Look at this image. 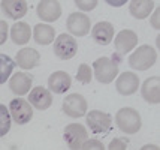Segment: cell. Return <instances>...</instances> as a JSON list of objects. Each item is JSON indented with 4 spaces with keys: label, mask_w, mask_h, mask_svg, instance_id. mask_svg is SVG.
Segmentation results:
<instances>
[{
    "label": "cell",
    "mask_w": 160,
    "mask_h": 150,
    "mask_svg": "<svg viewBox=\"0 0 160 150\" xmlns=\"http://www.w3.org/2000/svg\"><path fill=\"white\" fill-rule=\"evenodd\" d=\"M82 150H103L105 146L98 140H85L82 144Z\"/></svg>",
    "instance_id": "obj_27"
},
{
    "label": "cell",
    "mask_w": 160,
    "mask_h": 150,
    "mask_svg": "<svg viewBox=\"0 0 160 150\" xmlns=\"http://www.w3.org/2000/svg\"><path fill=\"white\" fill-rule=\"evenodd\" d=\"M28 102L36 108V110H47V108L51 107V104H52V95L49 92L48 89H45V87H35L32 92L28 93Z\"/></svg>",
    "instance_id": "obj_13"
},
{
    "label": "cell",
    "mask_w": 160,
    "mask_h": 150,
    "mask_svg": "<svg viewBox=\"0 0 160 150\" xmlns=\"http://www.w3.org/2000/svg\"><path fill=\"white\" fill-rule=\"evenodd\" d=\"M39 60H41V56L35 48H22L15 56L17 65L22 69H33L39 65Z\"/></svg>",
    "instance_id": "obj_18"
},
{
    "label": "cell",
    "mask_w": 160,
    "mask_h": 150,
    "mask_svg": "<svg viewBox=\"0 0 160 150\" xmlns=\"http://www.w3.org/2000/svg\"><path fill=\"white\" fill-rule=\"evenodd\" d=\"M66 26H68L69 32L73 36H85L90 32L91 23H90V18L85 14H82V12H73V14L69 15V18L66 21Z\"/></svg>",
    "instance_id": "obj_10"
},
{
    "label": "cell",
    "mask_w": 160,
    "mask_h": 150,
    "mask_svg": "<svg viewBox=\"0 0 160 150\" xmlns=\"http://www.w3.org/2000/svg\"><path fill=\"white\" fill-rule=\"evenodd\" d=\"M54 53L62 60H70L78 53L77 41L68 33H62L54 42Z\"/></svg>",
    "instance_id": "obj_4"
},
{
    "label": "cell",
    "mask_w": 160,
    "mask_h": 150,
    "mask_svg": "<svg viewBox=\"0 0 160 150\" xmlns=\"http://www.w3.org/2000/svg\"><path fill=\"white\" fill-rule=\"evenodd\" d=\"M62 108L66 116H69L72 119H79L87 111V101H85V98H84L82 95L72 93V95L64 98Z\"/></svg>",
    "instance_id": "obj_5"
},
{
    "label": "cell",
    "mask_w": 160,
    "mask_h": 150,
    "mask_svg": "<svg viewBox=\"0 0 160 150\" xmlns=\"http://www.w3.org/2000/svg\"><path fill=\"white\" fill-rule=\"evenodd\" d=\"M91 78H93V71L88 65L82 63L79 68H78V74H77V80L81 83V84H88L91 83Z\"/></svg>",
    "instance_id": "obj_25"
},
{
    "label": "cell",
    "mask_w": 160,
    "mask_h": 150,
    "mask_svg": "<svg viewBox=\"0 0 160 150\" xmlns=\"http://www.w3.org/2000/svg\"><path fill=\"white\" fill-rule=\"evenodd\" d=\"M32 84H33V77L30 74H26V72H18L9 80L11 90H12V93L18 95V96H22V95L30 92Z\"/></svg>",
    "instance_id": "obj_16"
},
{
    "label": "cell",
    "mask_w": 160,
    "mask_h": 150,
    "mask_svg": "<svg viewBox=\"0 0 160 150\" xmlns=\"http://www.w3.org/2000/svg\"><path fill=\"white\" fill-rule=\"evenodd\" d=\"M0 26H2V39H0V42L3 44L5 41H6V38H8V23L2 21L0 23Z\"/></svg>",
    "instance_id": "obj_29"
},
{
    "label": "cell",
    "mask_w": 160,
    "mask_h": 150,
    "mask_svg": "<svg viewBox=\"0 0 160 150\" xmlns=\"http://www.w3.org/2000/svg\"><path fill=\"white\" fill-rule=\"evenodd\" d=\"M63 138H64L66 144L69 146V149H81L84 141L87 140V129L79 123H72V125L64 128Z\"/></svg>",
    "instance_id": "obj_7"
},
{
    "label": "cell",
    "mask_w": 160,
    "mask_h": 150,
    "mask_svg": "<svg viewBox=\"0 0 160 150\" xmlns=\"http://www.w3.org/2000/svg\"><path fill=\"white\" fill-rule=\"evenodd\" d=\"M109 149L111 150H124L127 149V140H121V138H115L112 140L111 144H109Z\"/></svg>",
    "instance_id": "obj_28"
},
{
    "label": "cell",
    "mask_w": 160,
    "mask_h": 150,
    "mask_svg": "<svg viewBox=\"0 0 160 150\" xmlns=\"http://www.w3.org/2000/svg\"><path fill=\"white\" fill-rule=\"evenodd\" d=\"M70 83H72V80H70L69 74L64 71L54 72V74L49 75V78H48L49 90L57 93V95H63V93L68 92L70 87Z\"/></svg>",
    "instance_id": "obj_15"
},
{
    "label": "cell",
    "mask_w": 160,
    "mask_h": 150,
    "mask_svg": "<svg viewBox=\"0 0 160 150\" xmlns=\"http://www.w3.org/2000/svg\"><path fill=\"white\" fill-rule=\"evenodd\" d=\"M91 36L94 39V42L99 45H108L114 39V27L111 23L108 21H100L94 24Z\"/></svg>",
    "instance_id": "obj_17"
},
{
    "label": "cell",
    "mask_w": 160,
    "mask_h": 150,
    "mask_svg": "<svg viewBox=\"0 0 160 150\" xmlns=\"http://www.w3.org/2000/svg\"><path fill=\"white\" fill-rule=\"evenodd\" d=\"M87 125L93 134H105L111 128V116L99 110H93L87 114Z\"/></svg>",
    "instance_id": "obj_8"
},
{
    "label": "cell",
    "mask_w": 160,
    "mask_h": 150,
    "mask_svg": "<svg viewBox=\"0 0 160 150\" xmlns=\"http://www.w3.org/2000/svg\"><path fill=\"white\" fill-rule=\"evenodd\" d=\"M141 95L148 104H159L160 102V78L150 77L142 83Z\"/></svg>",
    "instance_id": "obj_14"
},
{
    "label": "cell",
    "mask_w": 160,
    "mask_h": 150,
    "mask_svg": "<svg viewBox=\"0 0 160 150\" xmlns=\"http://www.w3.org/2000/svg\"><path fill=\"white\" fill-rule=\"evenodd\" d=\"M154 8L153 0H132L129 5V12L138 20H144L151 14Z\"/></svg>",
    "instance_id": "obj_20"
},
{
    "label": "cell",
    "mask_w": 160,
    "mask_h": 150,
    "mask_svg": "<svg viewBox=\"0 0 160 150\" xmlns=\"http://www.w3.org/2000/svg\"><path fill=\"white\" fill-rule=\"evenodd\" d=\"M0 122H2V128H0V137L6 135L11 129V116L8 111L6 105H0Z\"/></svg>",
    "instance_id": "obj_24"
},
{
    "label": "cell",
    "mask_w": 160,
    "mask_h": 150,
    "mask_svg": "<svg viewBox=\"0 0 160 150\" xmlns=\"http://www.w3.org/2000/svg\"><path fill=\"white\" fill-rule=\"evenodd\" d=\"M14 60L9 57V56H6V54H2L0 56V83L3 84V83H6L8 78H9V75H11V72H12V69H14Z\"/></svg>",
    "instance_id": "obj_23"
},
{
    "label": "cell",
    "mask_w": 160,
    "mask_h": 150,
    "mask_svg": "<svg viewBox=\"0 0 160 150\" xmlns=\"http://www.w3.org/2000/svg\"><path fill=\"white\" fill-rule=\"evenodd\" d=\"M114 44H115V50L118 54H127L129 51H132L136 44H138V36L133 30H129V29H124L121 30L117 38L114 39Z\"/></svg>",
    "instance_id": "obj_11"
},
{
    "label": "cell",
    "mask_w": 160,
    "mask_h": 150,
    "mask_svg": "<svg viewBox=\"0 0 160 150\" xmlns=\"http://www.w3.org/2000/svg\"><path fill=\"white\" fill-rule=\"evenodd\" d=\"M9 111H11V116H12V119L15 120V123H18V125H26L33 117L32 104L27 102L26 99H20V98L11 101Z\"/></svg>",
    "instance_id": "obj_6"
},
{
    "label": "cell",
    "mask_w": 160,
    "mask_h": 150,
    "mask_svg": "<svg viewBox=\"0 0 160 150\" xmlns=\"http://www.w3.org/2000/svg\"><path fill=\"white\" fill-rule=\"evenodd\" d=\"M156 60H157V51L150 45H141L129 57V65L136 71H147L156 63Z\"/></svg>",
    "instance_id": "obj_2"
},
{
    "label": "cell",
    "mask_w": 160,
    "mask_h": 150,
    "mask_svg": "<svg viewBox=\"0 0 160 150\" xmlns=\"http://www.w3.org/2000/svg\"><path fill=\"white\" fill-rule=\"evenodd\" d=\"M115 122H117V126H118L120 131L127 134V135H133V134L139 132L141 126H142L141 114L135 108L130 107L121 108L120 111H117Z\"/></svg>",
    "instance_id": "obj_1"
},
{
    "label": "cell",
    "mask_w": 160,
    "mask_h": 150,
    "mask_svg": "<svg viewBox=\"0 0 160 150\" xmlns=\"http://www.w3.org/2000/svg\"><path fill=\"white\" fill-rule=\"evenodd\" d=\"M94 77L102 84L112 83L115 77L118 75V65L115 63L111 57H100L93 63Z\"/></svg>",
    "instance_id": "obj_3"
},
{
    "label": "cell",
    "mask_w": 160,
    "mask_h": 150,
    "mask_svg": "<svg viewBox=\"0 0 160 150\" xmlns=\"http://www.w3.org/2000/svg\"><path fill=\"white\" fill-rule=\"evenodd\" d=\"M117 92L123 96H129V95H133L139 89V78L138 75H135L133 72H123L117 78Z\"/></svg>",
    "instance_id": "obj_12"
},
{
    "label": "cell",
    "mask_w": 160,
    "mask_h": 150,
    "mask_svg": "<svg viewBox=\"0 0 160 150\" xmlns=\"http://www.w3.org/2000/svg\"><path fill=\"white\" fill-rule=\"evenodd\" d=\"M2 9L12 20H20L27 14V2L26 0H2Z\"/></svg>",
    "instance_id": "obj_19"
},
{
    "label": "cell",
    "mask_w": 160,
    "mask_h": 150,
    "mask_svg": "<svg viewBox=\"0 0 160 150\" xmlns=\"http://www.w3.org/2000/svg\"><path fill=\"white\" fill-rule=\"evenodd\" d=\"M98 0H75L77 8H79L81 11H93L98 6Z\"/></svg>",
    "instance_id": "obj_26"
},
{
    "label": "cell",
    "mask_w": 160,
    "mask_h": 150,
    "mask_svg": "<svg viewBox=\"0 0 160 150\" xmlns=\"http://www.w3.org/2000/svg\"><path fill=\"white\" fill-rule=\"evenodd\" d=\"M38 17L42 21L52 23L57 21L62 15V6L57 0H41L36 8Z\"/></svg>",
    "instance_id": "obj_9"
},
{
    "label": "cell",
    "mask_w": 160,
    "mask_h": 150,
    "mask_svg": "<svg viewBox=\"0 0 160 150\" xmlns=\"http://www.w3.org/2000/svg\"><path fill=\"white\" fill-rule=\"evenodd\" d=\"M151 26H153L154 29H159V8L156 9V12H154V17L151 18Z\"/></svg>",
    "instance_id": "obj_30"
},
{
    "label": "cell",
    "mask_w": 160,
    "mask_h": 150,
    "mask_svg": "<svg viewBox=\"0 0 160 150\" xmlns=\"http://www.w3.org/2000/svg\"><path fill=\"white\" fill-rule=\"evenodd\" d=\"M32 38V29L27 23H15L11 27V39L17 45L27 44Z\"/></svg>",
    "instance_id": "obj_21"
},
{
    "label": "cell",
    "mask_w": 160,
    "mask_h": 150,
    "mask_svg": "<svg viewBox=\"0 0 160 150\" xmlns=\"http://www.w3.org/2000/svg\"><path fill=\"white\" fill-rule=\"evenodd\" d=\"M33 38L39 45H48L56 39V32L48 24H36L33 29Z\"/></svg>",
    "instance_id": "obj_22"
}]
</instances>
